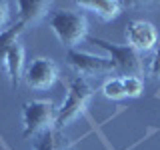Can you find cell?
<instances>
[{
	"label": "cell",
	"mask_w": 160,
	"mask_h": 150,
	"mask_svg": "<svg viewBox=\"0 0 160 150\" xmlns=\"http://www.w3.org/2000/svg\"><path fill=\"white\" fill-rule=\"evenodd\" d=\"M8 18H10V4L6 0H0V32H4V26L8 24Z\"/></svg>",
	"instance_id": "obj_16"
},
{
	"label": "cell",
	"mask_w": 160,
	"mask_h": 150,
	"mask_svg": "<svg viewBox=\"0 0 160 150\" xmlns=\"http://www.w3.org/2000/svg\"><path fill=\"white\" fill-rule=\"evenodd\" d=\"M66 62L82 78L116 72V66H114V62L108 56H96V54L82 52V50H76V48L66 52Z\"/></svg>",
	"instance_id": "obj_5"
},
{
	"label": "cell",
	"mask_w": 160,
	"mask_h": 150,
	"mask_svg": "<svg viewBox=\"0 0 160 150\" xmlns=\"http://www.w3.org/2000/svg\"><path fill=\"white\" fill-rule=\"evenodd\" d=\"M88 42H92L94 46H100L102 50L108 52V58L114 62L116 72L122 74V78L126 76H140L144 70V62H142V54L136 52L134 48H130L128 44H114L108 40L96 38V36H88Z\"/></svg>",
	"instance_id": "obj_4"
},
{
	"label": "cell",
	"mask_w": 160,
	"mask_h": 150,
	"mask_svg": "<svg viewBox=\"0 0 160 150\" xmlns=\"http://www.w3.org/2000/svg\"><path fill=\"white\" fill-rule=\"evenodd\" d=\"M148 74L152 78H158L160 80V44L156 46L152 54V60H150V66H148Z\"/></svg>",
	"instance_id": "obj_15"
},
{
	"label": "cell",
	"mask_w": 160,
	"mask_h": 150,
	"mask_svg": "<svg viewBox=\"0 0 160 150\" xmlns=\"http://www.w3.org/2000/svg\"><path fill=\"white\" fill-rule=\"evenodd\" d=\"M74 142L62 130L50 128L32 140V150H72Z\"/></svg>",
	"instance_id": "obj_10"
},
{
	"label": "cell",
	"mask_w": 160,
	"mask_h": 150,
	"mask_svg": "<svg viewBox=\"0 0 160 150\" xmlns=\"http://www.w3.org/2000/svg\"><path fill=\"white\" fill-rule=\"evenodd\" d=\"M122 84H124V94L128 98H138L144 90V82L140 76H126L122 78Z\"/></svg>",
	"instance_id": "obj_14"
},
{
	"label": "cell",
	"mask_w": 160,
	"mask_h": 150,
	"mask_svg": "<svg viewBox=\"0 0 160 150\" xmlns=\"http://www.w3.org/2000/svg\"><path fill=\"white\" fill-rule=\"evenodd\" d=\"M58 74H60L58 64L54 62L52 58L40 56V58H34L32 62L24 68L22 80L28 88L42 92V90H48V88L54 86V82L58 80Z\"/></svg>",
	"instance_id": "obj_6"
},
{
	"label": "cell",
	"mask_w": 160,
	"mask_h": 150,
	"mask_svg": "<svg viewBox=\"0 0 160 150\" xmlns=\"http://www.w3.org/2000/svg\"><path fill=\"white\" fill-rule=\"evenodd\" d=\"M58 106L52 100H28L22 104V136L36 138L42 132L54 128Z\"/></svg>",
	"instance_id": "obj_3"
},
{
	"label": "cell",
	"mask_w": 160,
	"mask_h": 150,
	"mask_svg": "<svg viewBox=\"0 0 160 150\" xmlns=\"http://www.w3.org/2000/svg\"><path fill=\"white\" fill-rule=\"evenodd\" d=\"M76 4L84 10H90L94 16H98L104 22L120 16L124 8V2H120V0H78Z\"/></svg>",
	"instance_id": "obj_9"
},
{
	"label": "cell",
	"mask_w": 160,
	"mask_h": 150,
	"mask_svg": "<svg viewBox=\"0 0 160 150\" xmlns=\"http://www.w3.org/2000/svg\"><path fill=\"white\" fill-rule=\"evenodd\" d=\"M124 34H126L128 46L140 54L150 52L152 48L158 46V30L148 20H132V22H128Z\"/></svg>",
	"instance_id": "obj_7"
},
{
	"label": "cell",
	"mask_w": 160,
	"mask_h": 150,
	"mask_svg": "<svg viewBox=\"0 0 160 150\" xmlns=\"http://www.w3.org/2000/svg\"><path fill=\"white\" fill-rule=\"evenodd\" d=\"M26 28L22 22L12 24L10 28H6L4 32H0V66H4V60H6L8 50L18 42V36L22 34V30Z\"/></svg>",
	"instance_id": "obj_12"
},
{
	"label": "cell",
	"mask_w": 160,
	"mask_h": 150,
	"mask_svg": "<svg viewBox=\"0 0 160 150\" xmlns=\"http://www.w3.org/2000/svg\"><path fill=\"white\" fill-rule=\"evenodd\" d=\"M100 92H102L104 98L108 100H114V102H118V100L126 98V94H124V84H122V78H108L104 80L102 88H100Z\"/></svg>",
	"instance_id": "obj_13"
},
{
	"label": "cell",
	"mask_w": 160,
	"mask_h": 150,
	"mask_svg": "<svg viewBox=\"0 0 160 150\" xmlns=\"http://www.w3.org/2000/svg\"><path fill=\"white\" fill-rule=\"evenodd\" d=\"M18 22H22L24 26L40 22L44 16L48 18V8L50 2H40V0H18Z\"/></svg>",
	"instance_id": "obj_11"
},
{
	"label": "cell",
	"mask_w": 160,
	"mask_h": 150,
	"mask_svg": "<svg viewBox=\"0 0 160 150\" xmlns=\"http://www.w3.org/2000/svg\"><path fill=\"white\" fill-rule=\"evenodd\" d=\"M24 60H26V52H24V46L20 42H16L12 48L8 50L6 54V60H4V68H6V74H8V80H10V86L14 90L18 88L20 80L24 76Z\"/></svg>",
	"instance_id": "obj_8"
},
{
	"label": "cell",
	"mask_w": 160,
	"mask_h": 150,
	"mask_svg": "<svg viewBox=\"0 0 160 150\" xmlns=\"http://www.w3.org/2000/svg\"><path fill=\"white\" fill-rule=\"evenodd\" d=\"M48 26L64 48L74 50L76 44L88 38V20L82 12L76 10H54L48 14Z\"/></svg>",
	"instance_id": "obj_1"
},
{
	"label": "cell",
	"mask_w": 160,
	"mask_h": 150,
	"mask_svg": "<svg viewBox=\"0 0 160 150\" xmlns=\"http://www.w3.org/2000/svg\"><path fill=\"white\" fill-rule=\"evenodd\" d=\"M92 98H94V88L88 84V80L82 76H74L68 82V94L64 98L62 106L58 108V116H56L54 128L62 130L70 122H74L80 114L86 112Z\"/></svg>",
	"instance_id": "obj_2"
}]
</instances>
